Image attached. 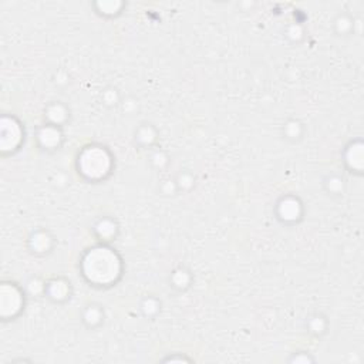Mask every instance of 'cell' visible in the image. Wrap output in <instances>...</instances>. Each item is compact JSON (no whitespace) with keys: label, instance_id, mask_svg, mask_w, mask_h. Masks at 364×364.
<instances>
[{"label":"cell","instance_id":"cell-2","mask_svg":"<svg viewBox=\"0 0 364 364\" xmlns=\"http://www.w3.org/2000/svg\"><path fill=\"white\" fill-rule=\"evenodd\" d=\"M81 166L84 173H87L91 178H98L107 172L109 166V161L104 151L92 148L82 154Z\"/></svg>","mask_w":364,"mask_h":364},{"label":"cell","instance_id":"cell-1","mask_svg":"<svg viewBox=\"0 0 364 364\" xmlns=\"http://www.w3.org/2000/svg\"><path fill=\"white\" fill-rule=\"evenodd\" d=\"M119 272V263L114 252L107 247L92 249L84 259V273L95 283H109L115 280Z\"/></svg>","mask_w":364,"mask_h":364}]
</instances>
